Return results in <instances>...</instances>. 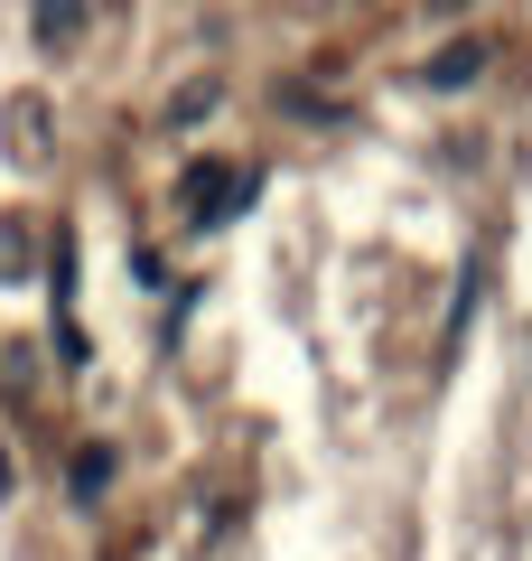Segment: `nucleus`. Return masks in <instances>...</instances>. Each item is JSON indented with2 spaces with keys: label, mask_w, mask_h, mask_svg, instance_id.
I'll return each mask as SVG.
<instances>
[{
  "label": "nucleus",
  "mask_w": 532,
  "mask_h": 561,
  "mask_svg": "<svg viewBox=\"0 0 532 561\" xmlns=\"http://www.w3.org/2000/svg\"><path fill=\"white\" fill-rule=\"evenodd\" d=\"M234 206H253V169H197V187H187V216H197V225H224Z\"/></svg>",
  "instance_id": "1"
},
{
  "label": "nucleus",
  "mask_w": 532,
  "mask_h": 561,
  "mask_svg": "<svg viewBox=\"0 0 532 561\" xmlns=\"http://www.w3.org/2000/svg\"><path fill=\"white\" fill-rule=\"evenodd\" d=\"M103 486H113V449H103V440H94V449H76V496H84V505H94V496H103Z\"/></svg>",
  "instance_id": "2"
},
{
  "label": "nucleus",
  "mask_w": 532,
  "mask_h": 561,
  "mask_svg": "<svg viewBox=\"0 0 532 561\" xmlns=\"http://www.w3.org/2000/svg\"><path fill=\"white\" fill-rule=\"evenodd\" d=\"M76 10H84V0H38V38L66 47V38H76Z\"/></svg>",
  "instance_id": "3"
},
{
  "label": "nucleus",
  "mask_w": 532,
  "mask_h": 561,
  "mask_svg": "<svg viewBox=\"0 0 532 561\" xmlns=\"http://www.w3.org/2000/svg\"><path fill=\"white\" fill-rule=\"evenodd\" d=\"M476 66H486V47H449V57H439V66H430V84H467V76H476Z\"/></svg>",
  "instance_id": "4"
},
{
  "label": "nucleus",
  "mask_w": 532,
  "mask_h": 561,
  "mask_svg": "<svg viewBox=\"0 0 532 561\" xmlns=\"http://www.w3.org/2000/svg\"><path fill=\"white\" fill-rule=\"evenodd\" d=\"M0 496H10V468H0Z\"/></svg>",
  "instance_id": "5"
}]
</instances>
